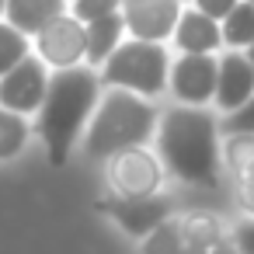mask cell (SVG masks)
<instances>
[{"label":"cell","mask_w":254,"mask_h":254,"mask_svg":"<svg viewBox=\"0 0 254 254\" xmlns=\"http://www.w3.org/2000/svg\"><path fill=\"white\" fill-rule=\"evenodd\" d=\"M157 157L167 174L185 185L216 188L223 171V132L212 108L171 105L157 122Z\"/></svg>","instance_id":"obj_1"},{"label":"cell","mask_w":254,"mask_h":254,"mask_svg":"<svg viewBox=\"0 0 254 254\" xmlns=\"http://www.w3.org/2000/svg\"><path fill=\"white\" fill-rule=\"evenodd\" d=\"M101 91H105L101 77L87 63L73 66V70H56L49 77L46 101L35 115V132L46 146L49 164H56V167L66 164L70 153L80 146L84 129H87V122L98 108Z\"/></svg>","instance_id":"obj_2"},{"label":"cell","mask_w":254,"mask_h":254,"mask_svg":"<svg viewBox=\"0 0 254 254\" xmlns=\"http://www.w3.org/2000/svg\"><path fill=\"white\" fill-rule=\"evenodd\" d=\"M157 122H160V112L153 101L136 98L129 91H101L98 108L84 129L80 150L87 153V160L105 164L122 150L150 146L157 136Z\"/></svg>","instance_id":"obj_3"},{"label":"cell","mask_w":254,"mask_h":254,"mask_svg":"<svg viewBox=\"0 0 254 254\" xmlns=\"http://www.w3.org/2000/svg\"><path fill=\"white\" fill-rule=\"evenodd\" d=\"M171 60L174 49L160 42H139L126 39L115 56L98 70L105 91H129L136 98L157 101L167 94V77H171Z\"/></svg>","instance_id":"obj_4"},{"label":"cell","mask_w":254,"mask_h":254,"mask_svg":"<svg viewBox=\"0 0 254 254\" xmlns=\"http://www.w3.org/2000/svg\"><path fill=\"white\" fill-rule=\"evenodd\" d=\"M164 174L167 171H164L157 150H150V146H132V150H122V153L105 160V181H108V191L115 198L160 195Z\"/></svg>","instance_id":"obj_5"},{"label":"cell","mask_w":254,"mask_h":254,"mask_svg":"<svg viewBox=\"0 0 254 254\" xmlns=\"http://www.w3.org/2000/svg\"><path fill=\"white\" fill-rule=\"evenodd\" d=\"M216 80H219V56H185V53H174L171 77H167V94H171L174 105L212 108Z\"/></svg>","instance_id":"obj_6"},{"label":"cell","mask_w":254,"mask_h":254,"mask_svg":"<svg viewBox=\"0 0 254 254\" xmlns=\"http://www.w3.org/2000/svg\"><path fill=\"white\" fill-rule=\"evenodd\" d=\"M35 56L56 73V70H73L87 63V25L77 21L70 11L60 14L56 21H49L35 39Z\"/></svg>","instance_id":"obj_7"},{"label":"cell","mask_w":254,"mask_h":254,"mask_svg":"<svg viewBox=\"0 0 254 254\" xmlns=\"http://www.w3.org/2000/svg\"><path fill=\"white\" fill-rule=\"evenodd\" d=\"M49 77H53V70L39 56H28L21 66H14L11 73L0 77V108L18 112L25 119L39 115L46 91H49Z\"/></svg>","instance_id":"obj_8"},{"label":"cell","mask_w":254,"mask_h":254,"mask_svg":"<svg viewBox=\"0 0 254 254\" xmlns=\"http://www.w3.org/2000/svg\"><path fill=\"white\" fill-rule=\"evenodd\" d=\"M181 0H126L122 4V21L126 35L139 42H160L171 46V35L181 18Z\"/></svg>","instance_id":"obj_9"},{"label":"cell","mask_w":254,"mask_h":254,"mask_svg":"<svg viewBox=\"0 0 254 254\" xmlns=\"http://www.w3.org/2000/svg\"><path fill=\"white\" fill-rule=\"evenodd\" d=\"M254 98V66L244 53L223 49L219 53V80H216V101L212 108L219 115H233Z\"/></svg>","instance_id":"obj_10"},{"label":"cell","mask_w":254,"mask_h":254,"mask_svg":"<svg viewBox=\"0 0 254 254\" xmlns=\"http://www.w3.org/2000/svg\"><path fill=\"white\" fill-rule=\"evenodd\" d=\"M171 49L185 56H219L223 53V28L209 14H202L195 4L181 7L178 28L171 35Z\"/></svg>","instance_id":"obj_11"},{"label":"cell","mask_w":254,"mask_h":254,"mask_svg":"<svg viewBox=\"0 0 254 254\" xmlns=\"http://www.w3.org/2000/svg\"><path fill=\"white\" fill-rule=\"evenodd\" d=\"M105 209L115 216V223L129 233V237H136V240H143V237H150L160 223H167L171 219V198H164V195H150V198H108L105 202Z\"/></svg>","instance_id":"obj_12"},{"label":"cell","mask_w":254,"mask_h":254,"mask_svg":"<svg viewBox=\"0 0 254 254\" xmlns=\"http://www.w3.org/2000/svg\"><path fill=\"white\" fill-rule=\"evenodd\" d=\"M66 11H70V0H7L4 21L25 32L28 39H35L49 21H56Z\"/></svg>","instance_id":"obj_13"},{"label":"cell","mask_w":254,"mask_h":254,"mask_svg":"<svg viewBox=\"0 0 254 254\" xmlns=\"http://www.w3.org/2000/svg\"><path fill=\"white\" fill-rule=\"evenodd\" d=\"M126 39H129V35H126L122 11H119V14H108V18H101V21H91V25H87V66H91V70H101V66L115 56V49H119Z\"/></svg>","instance_id":"obj_14"},{"label":"cell","mask_w":254,"mask_h":254,"mask_svg":"<svg viewBox=\"0 0 254 254\" xmlns=\"http://www.w3.org/2000/svg\"><path fill=\"white\" fill-rule=\"evenodd\" d=\"M178 223H181V237H185V247H188V251L209 254V251L223 240V226H219V219H216L212 212H188V216L178 219Z\"/></svg>","instance_id":"obj_15"},{"label":"cell","mask_w":254,"mask_h":254,"mask_svg":"<svg viewBox=\"0 0 254 254\" xmlns=\"http://www.w3.org/2000/svg\"><path fill=\"white\" fill-rule=\"evenodd\" d=\"M223 164H226L233 185L251 181L254 178V136H247V132L223 136Z\"/></svg>","instance_id":"obj_16"},{"label":"cell","mask_w":254,"mask_h":254,"mask_svg":"<svg viewBox=\"0 0 254 254\" xmlns=\"http://www.w3.org/2000/svg\"><path fill=\"white\" fill-rule=\"evenodd\" d=\"M223 28V49H251L254 46V4H247V0H240V4L219 21Z\"/></svg>","instance_id":"obj_17"},{"label":"cell","mask_w":254,"mask_h":254,"mask_svg":"<svg viewBox=\"0 0 254 254\" xmlns=\"http://www.w3.org/2000/svg\"><path fill=\"white\" fill-rule=\"evenodd\" d=\"M32 139V119L0 108V160H14Z\"/></svg>","instance_id":"obj_18"},{"label":"cell","mask_w":254,"mask_h":254,"mask_svg":"<svg viewBox=\"0 0 254 254\" xmlns=\"http://www.w3.org/2000/svg\"><path fill=\"white\" fill-rule=\"evenodd\" d=\"M28 56H35V46L25 32H18L14 25L0 21V77L11 73L14 66H21Z\"/></svg>","instance_id":"obj_19"},{"label":"cell","mask_w":254,"mask_h":254,"mask_svg":"<svg viewBox=\"0 0 254 254\" xmlns=\"http://www.w3.org/2000/svg\"><path fill=\"white\" fill-rule=\"evenodd\" d=\"M185 237H181V223L167 219L160 223L150 237H143V254H185Z\"/></svg>","instance_id":"obj_20"},{"label":"cell","mask_w":254,"mask_h":254,"mask_svg":"<svg viewBox=\"0 0 254 254\" xmlns=\"http://www.w3.org/2000/svg\"><path fill=\"white\" fill-rule=\"evenodd\" d=\"M122 4H126V0H70V14L77 21L91 25V21H101L108 14H119Z\"/></svg>","instance_id":"obj_21"},{"label":"cell","mask_w":254,"mask_h":254,"mask_svg":"<svg viewBox=\"0 0 254 254\" xmlns=\"http://www.w3.org/2000/svg\"><path fill=\"white\" fill-rule=\"evenodd\" d=\"M219 132H223V136H230V132H247V136H254V98H251L244 108H237L233 115H223V119H219Z\"/></svg>","instance_id":"obj_22"},{"label":"cell","mask_w":254,"mask_h":254,"mask_svg":"<svg viewBox=\"0 0 254 254\" xmlns=\"http://www.w3.org/2000/svg\"><path fill=\"white\" fill-rule=\"evenodd\" d=\"M230 244L237 247V254H254V216H244V219L233 226Z\"/></svg>","instance_id":"obj_23"},{"label":"cell","mask_w":254,"mask_h":254,"mask_svg":"<svg viewBox=\"0 0 254 254\" xmlns=\"http://www.w3.org/2000/svg\"><path fill=\"white\" fill-rule=\"evenodd\" d=\"M237 4H240V0H195V7H198L202 14H209L212 21H223Z\"/></svg>","instance_id":"obj_24"},{"label":"cell","mask_w":254,"mask_h":254,"mask_svg":"<svg viewBox=\"0 0 254 254\" xmlns=\"http://www.w3.org/2000/svg\"><path fill=\"white\" fill-rule=\"evenodd\" d=\"M233 195H237V205L244 209V216H254V178L251 181H237Z\"/></svg>","instance_id":"obj_25"},{"label":"cell","mask_w":254,"mask_h":254,"mask_svg":"<svg viewBox=\"0 0 254 254\" xmlns=\"http://www.w3.org/2000/svg\"><path fill=\"white\" fill-rule=\"evenodd\" d=\"M244 56H247V60H251V66H254V46H251V49H244Z\"/></svg>","instance_id":"obj_26"},{"label":"cell","mask_w":254,"mask_h":254,"mask_svg":"<svg viewBox=\"0 0 254 254\" xmlns=\"http://www.w3.org/2000/svg\"><path fill=\"white\" fill-rule=\"evenodd\" d=\"M4 7H7V0H0V21H4Z\"/></svg>","instance_id":"obj_27"},{"label":"cell","mask_w":254,"mask_h":254,"mask_svg":"<svg viewBox=\"0 0 254 254\" xmlns=\"http://www.w3.org/2000/svg\"><path fill=\"white\" fill-rule=\"evenodd\" d=\"M181 4H185V7H188V4H195V0H181Z\"/></svg>","instance_id":"obj_28"},{"label":"cell","mask_w":254,"mask_h":254,"mask_svg":"<svg viewBox=\"0 0 254 254\" xmlns=\"http://www.w3.org/2000/svg\"><path fill=\"white\" fill-rule=\"evenodd\" d=\"M247 4H254V0H247Z\"/></svg>","instance_id":"obj_29"}]
</instances>
